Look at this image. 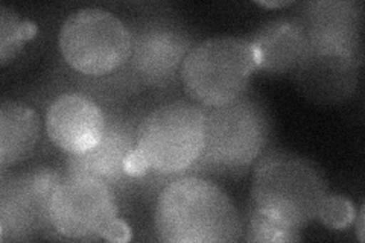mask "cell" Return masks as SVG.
<instances>
[{
  "mask_svg": "<svg viewBox=\"0 0 365 243\" xmlns=\"http://www.w3.org/2000/svg\"><path fill=\"white\" fill-rule=\"evenodd\" d=\"M244 240L250 243H291L302 239L300 231L284 225L276 217L251 205L247 221H244Z\"/></svg>",
  "mask_w": 365,
  "mask_h": 243,
  "instance_id": "cell-17",
  "label": "cell"
},
{
  "mask_svg": "<svg viewBox=\"0 0 365 243\" xmlns=\"http://www.w3.org/2000/svg\"><path fill=\"white\" fill-rule=\"evenodd\" d=\"M119 198L107 184L90 177L64 175L51 202L55 233L78 242L106 240L118 221Z\"/></svg>",
  "mask_w": 365,
  "mask_h": 243,
  "instance_id": "cell-9",
  "label": "cell"
},
{
  "mask_svg": "<svg viewBox=\"0 0 365 243\" xmlns=\"http://www.w3.org/2000/svg\"><path fill=\"white\" fill-rule=\"evenodd\" d=\"M157 239L168 243L244 240V221L228 195L209 178L185 175L168 182L154 210Z\"/></svg>",
  "mask_w": 365,
  "mask_h": 243,
  "instance_id": "cell-1",
  "label": "cell"
},
{
  "mask_svg": "<svg viewBox=\"0 0 365 243\" xmlns=\"http://www.w3.org/2000/svg\"><path fill=\"white\" fill-rule=\"evenodd\" d=\"M292 2H288V0H277V2H257V5H262L265 8H282V6H288Z\"/></svg>",
  "mask_w": 365,
  "mask_h": 243,
  "instance_id": "cell-22",
  "label": "cell"
},
{
  "mask_svg": "<svg viewBox=\"0 0 365 243\" xmlns=\"http://www.w3.org/2000/svg\"><path fill=\"white\" fill-rule=\"evenodd\" d=\"M329 193L315 163L288 150H265L253 167L250 205L297 231L312 224Z\"/></svg>",
  "mask_w": 365,
  "mask_h": 243,
  "instance_id": "cell-4",
  "label": "cell"
},
{
  "mask_svg": "<svg viewBox=\"0 0 365 243\" xmlns=\"http://www.w3.org/2000/svg\"><path fill=\"white\" fill-rule=\"evenodd\" d=\"M41 134L38 113L25 102L0 105V172L23 163L36 149Z\"/></svg>",
  "mask_w": 365,
  "mask_h": 243,
  "instance_id": "cell-15",
  "label": "cell"
},
{
  "mask_svg": "<svg viewBox=\"0 0 365 243\" xmlns=\"http://www.w3.org/2000/svg\"><path fill=\"white\" fill-rule=\"evenodd\" d=\"M364 214H365V207L361 205L359 212L356 213V217H355V222H356V234H358V240H359V242H364V240H365V236H364Z\"/></svg>",
  "mask_w": 365,
  "mask_h": 243,
  "instance_id": "cell-21",
  "label": "cell"
},
{
  "mask_svg": "<svg viewBox=\"0 0 365 243\" xmlns=\"http://www.w3.org/2000/svg\"><path fill=\"white\" fill-rule=\"evenodd\" d=\"M306 31L307 52L364 61L362 6L351 0H315L299 14Z\"/></svg>",
  "mask_w": 365,
  "mask_h": 243,
  "instance_id": "cell-11",
  "label": "cell"
},
{
  "mask_svg": "<svg viewBox=\"0 0 365 243\" xmlns=\"http://www.w3.org/2000/svg\"><path fill=\"white\" fill-rule=\"evenodd\" d=\"M38 33L36 23L21 19L14 9L0 6V64L6 66L20 53L26 41Z\"/></svg>",
  "mask_w": 365,
  "mask_h": 243,
  "instance_id": "cell-16",
  "label": "cell"
},
{
  "mask_svg": "<svg viewBox=\"0 0 365 243\" xmlns=\"http://www.w3.org/2000/svg\"><path fill=\"white\" fill-rule=\"evenodd\" d=\"M63 178V170L51 166L0 172V240L23 242L53 231L51 202Z\"/></svg>",
  "mask_w": 365,
  "mask_h": 243,
  "instance_id": "cell-8",
  "label": "cell"
},
{
  "mask_svg": "<svg viewBox=\"0 0 365 243\" xmlns=\"http://www.w3.org/2000/svg\"><path fill=\"white\" fill-rule=\"evenodd\" d=\"M205 135V108L192 100L173 99L148 111L135 134L150 173L137 187L155 193L168 182L185 177L201 157ZM158 196V195H157Z\"/></svg>",
  "mask_w": 365,
  "mask_h": 243,
  "instance_id": "cell-2",
  "label": "cell"
},
{
  "mask_svg": "<svg viewBox=\"0 0 365 243\" xmlns=\"http://www.w3.org/2000/svg\"><path fill=\"white\" fill-rule=\"evenodd\" d=\"M361 63L306 52L294 71L295 83L317 102L339 103L355 95Z\"/></svg>",
  "mask_w": 365,
  "mask_h": 243,
  "instance_id": "cell-14",
  "label": "cell"
},
{
  "mask_svg": "<svg viewBox=\"0 0 365 243\" xmlns=\"http://www.w3.org/2000/svg\"><path fill=\"white\" fill-rule=\"evenodd\" d=\"M271 120L264 103L244 95L222 107L205 108L201 157L187 175L239 178L264 155Z\"/></svg>",
  "mask_w": 365,
  "mask_h": 243,
  "instance_id": "cell-3",
  "label": "cell"
},
{
  "mask_svg": "<svg viewBox=\"0 0 365 243\" xmlns=\"http://www.w3.org/2000/svg\"><path fill=\"white\" fill-rule=\"evenodd\" d=\"M131 55L125 64L142 91L165 93L180 83L189 52L198 43L189 28L173 14L145 13L130 19Z\"/></svg>",
  "mask_w": 365,
  "mask_h": 243,
  "instance_id": "cell-6",
  "label": "cell"
},
{
  "mask_svg": "<svg viewBox=\"0 0 365 243\" xmlns=\"http://www.w3.org/2000/svg\"><path fill=\"white\" fill-rule=\"evenodd\" d=\"M106 111L81 91L68 90L46 110V134L67 155L93 149L106 131Z\"/></svg>",
  "mask_w": 365,
  "mask_h": 243,
  "instance_id": "cell-12",
  "label": "cell"
},
{
  "mask_svg": "<svg viewBox=\"0 0 365 243\" xmlns=\"http://www.w3.org/2000/svg\"><path fill=\"white\" fill-rule=\"evenodd\" d=\"M250 41L256 52L257 71L269 75L294 73L307 52V37L300 16L267 21Z\"/></svg>",
  "mask_w": 365,
  "mask_h": 243,
  "instance_id": "cell-13",
  "label": "cell"
},
{
  "mask_svg": "<svg viewBox=\"0 0 365 243\" xmlns=\"http://www.w3.org/2000/svg\"><path fill=\"white\" fill-rule=\"evenodd\" d=\"M60 52L66 64L83 76L118 72L131 55L127 23L102 8H83L68 16L60 31Z\"/></svg>",
  "mask_w": 365,
  "mask_h": 243,
  "instance_id": "cell-7",
  "label": "cell"
},
{
  "mask_svg": "<svg viewBox=\"0 0 365 243\" xmlns=\"http://www.w3.org/2000/svg\"><path fill=\"white\" fill-rule=\"evenodd\" d=\"M123 167H125V173L134 180H140L150 173V166L146 163V158L142 155L140 150L135 148L128 154L127 160H125Z\"/></svg>",
  "mask_w": 365,
  "mask_h": 243,
  "instance_id": "cell-19",
  "label": "cell"
},
{
  "mask_svg": "<svg viewBox=\"0 0 365 243\" xmlns=\"http://www.w3.org/2000/svg\"><path fill=\"white\" fill-rule=\"evenodd\" d=\"M106 111V131L101 142L84 154L67 155L63 173L67 177H90L116 193L119 201L131 195L137 180L125 173V160L135 148V134L146 114L143 108H111Z\"/></svg>",
  "mask_w": 365,
  "mask_h": 243,
  "instance_id": "cell-10",
  "label": "cell"
},
{
  "mask_svg": "<svg viewBox=\"0 0 365 243\" xmlns=\"http://www.w3.org/2000/svg\"><path fill=\"white\" fill-rule=\"evenodd\" d=\"M356 208L346 196L327 193L318 208L317 219L330 229H344L355 224Z\"/></svg>",
  "mask_w": 365,
  "mask_h": 243,
  "instance_id": "cell-18",
  "label": "cell"
},
{
  "mask_svg": "<svg viewBox=\"0 0 365 243\" xmlns=\"http://www.w3.org/2000/svg\"><path fill=\"white\" fill-rule=\"evenodd\" d=\"M107 242H116V243H123V242H130L131 240V228L128 227V224L123 221L122 217H119L116 222H114L108 233L106 236Z\"/></svg>",
  "mask_w": 365,
  "mask_h": 243,
  "instance_id": "cell-20",
  "label": "cell"
},
{
  "mask_svg": "<svg viewBox=\"0 0 365 243\" xmlns=\"http://www.w3.org/2000/svg\"><path fill=\"white\" fill-rule=\"evenodd\" d=\"M257 60L250 38L215 37L198 41L181 67L180 83L204 108L227 105L247 95Z\"/></svg>",
  "mask_w": 365,
  "mask_h": 243,
  "instance_id": "cell-5",
  "label": "cell"
}]
</instances>
